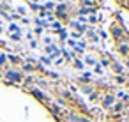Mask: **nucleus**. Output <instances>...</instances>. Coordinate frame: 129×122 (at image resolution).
Wrapping results in <instances>:
<instances>
[{"label": "nucleus", "instance_id": "2", "mask_svg": "<svg viewBox=\"0 0 129 122\" xmlns=\"http://www.w3.org/2000/svg\"><path fill=\"white\" fill-rule=\"evenodd\" d=\"M0 64H6V57L4 55H0Z\"/></svg>", "mask_w": 129, "mask_h": 122}, {"label": "nucleus", "instance_id": "1", "mask_svg": "<svg viewBox=\"0 0 129 122\" xmlns=\"http://www.w3.org/2000/svg\"><path fill=\"white\" fill-rule=\"evenodd\" d=\"M7 76H9L11 80H18V81L21 80V74H20V73H14V71H11V73H9Z\"/></svg>", "mask_w": 129, "mask_h": 122}]
</instances>
